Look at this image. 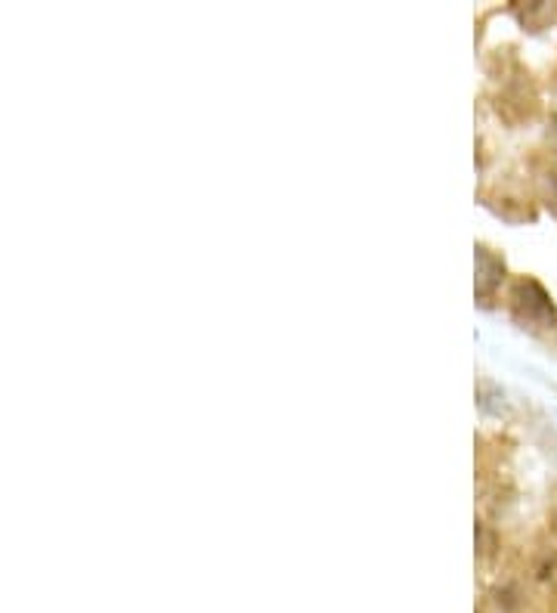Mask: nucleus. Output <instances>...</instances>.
<instances>
[{"mask_svg":"<svg viewBox=\"0 0 557 613\" xmlns=\"http://www.w3.org/2000/svg\"><path fill=\"white\" fill-rule=\"evenodd\" d=\"M505 304L511 320L524 328L533 332H545V328H555L557 325V306L552 301L548 289L542 286L539 279L533 276H517L508 282Z\"/></svg>","mask_w":557,"mask_h":613,"instance_id":"f257e3e1","label":"nucleus"},{"mask_svg":"<svg viewBox=\"0 0 557 613\" xmlns=\"http://www.w3.org/2000/svg\"><path fill=\"white\" fill-rule=\"evenodd\" d=\"M502 282H505V260L487 245H477V282H474L477 298L480 301L495 298L499 289H502Z\"/></svg>","mask_w":557,"mask_h":613,"instance_id":"f03ea898","label":"nucleus"},{"mask_svg":"<svg viewBox=\"0 0 557 613\" xmlns=\"http://www.w3.org/2000/svg\"><path fill=\"white\" fill-rule=\"evenodd\" d=\"M514 16L521 19L526 32H542L557 22V3L536 0V3H514Z\"/></svg>","mask_w":557,"mask_h":613,"instance_id":"7ed1b4c3","label":"nucleus"},{"mask_svg":"<svg viewBox=\"0 0 557 613\" xmlns=\"http://www.w3.org/2000/svg\"><path fill=\"white\" fill-rule=\"evenodd\" d=\"M533 579L545 586V589H555L557 592V551L555 548H545L536 555L533 561Z\"/></svg>","mask_w":557,"mask_h":613,"instance_id":"20e7f679","label":"nucleus"},{"mask_svg":"<svg viewBox=\"0 0 557 613\" xmlns=\"http://www.w3.org/2000/svg\"><path fill=\"white\" fill-rule=\"evenodd\" d=\"M536 187H539L542 202L557 211V168L536 170Z\"/></svg>","mask_w":557,"mask_h":613,"instance_id":"39448f33","label":"nucleus"},{"mask_svg":"<svg viewBox=\"0 0 557 613\" xmlns=\"http://www.w3.org/2000/svg\"><path fill=\"white\" fill-rule=\"evenodd\" d=\"M548 527H552V533H555V539H557V509L552 511V517H548Z\"/></svg>","mask_w":557,"mask_h":613,"instance_id":"423d86ee","label":"nucleus"}]
</instances>
